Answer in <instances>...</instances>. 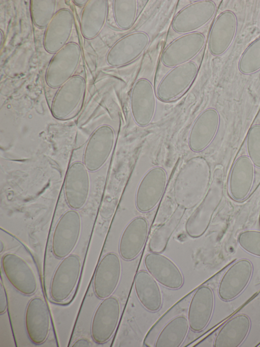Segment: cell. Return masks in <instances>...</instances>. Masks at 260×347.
<instances>
[{
  "instance_id": "6da1fadb",
  "label": "cell",
  "mask_w": 260,
  "mask_h": 347,
  "mask_svg": "<svg viewBox=\"0 0 260 347\" xmlns=\"http://www.w3.org/2000/svg\"><path fill=\"white\" fill-rule=\"evenodd\" d=\"M211 180V167L205 158L196 156L187 160L174 182L175 203L185 210L196 207L205 196Z\"/></svg>"
},
{
  "instance_id": "7a4b0ae2",
  "label": "cell",
  "mask_w": 260,
  "mask_h": 347,
  "mask_svg": "<svg viewBox=\"0 0 260 347\" xmlns=\"http://www.w3.org/2000/svg\"><path fill=\"white\" fill-rule=\"evenodd\" d=\"M223 175L220 168L215 169L205 196L187 219L185 228L187 234L191 238H199L208 229L223 198Z\"/></svg>"
},
{
  "instance_id": "3957f363",
  "label": "cell",
  "mask_w": 260,
  "mask_h": 347,
  "mask_svg": "<svg viewBox=\"0 0 260 347\" xmlns=\"http://www.w3.org/2000/svg\"><path fill=\"white\" fill-rule=\"evenodd\" d=\"M198 72V67L193 61L172 68L156 86L157 99L164 102L176 100L189 89Z\"/></svg>"
},
{
  "instance_id": "277c9868",
  "label": "cell",
  "mask_w": 260,
  "mask_h": 347,
  "mask_svg": "<svg viewBox=\"0 0 260 347\" xmlns=\"http://www.w3.org/2000/svg\"><path fill=\"white\" fill-rule=\"evenodd\" d=\"M82 263L80 257L71 254L63 258L52 276L50 295L56 303L67 300L76 288L81 275Z\"/></svg>"
},
{
  "instance_id": "5b68a950",
  "label": "cell",
  "mask_w": 260,
  "mask_h": 347,
  "mask_svg": "<svg viewBox=\"0 0 260 347\" xmlns=\"http://www.w3.org/2000/svg\"><path fill=\"white\" fill-rule=\"evenodd\" d=\"M81 59L78 44L70 42L55 53L49 63L45 75L47 85L59 88L74 76Z\"/></svg>"
},
{
  "instance_id": "8992f818",
  "label": "cell",
  "mask_w": 260,
  "mask_h": 347,
  "mask_svg": "<svg viewBox=\"0 0 260 347\" xmlns=\"http://www.w3.org/2000/svg\"><path fill=\"white\" fill-rule=\"evenodd\" d=\"M81 231V219L75 210L66 212L58 220L53 233L52 251L57 258L71 254L76 246Z\"/></svg>"
},
{
  "instance_id": "52a82bcc",
  "label": "cell",
  "mask_w": 260,
  "mask_h": 347,
  "mask_svg": "<svg viewBox=\"0 0 260 347\" xmlns=\"http://www.w3.org/2000/svg\"><path fill=\"white\" fill-rule=\"evenodd\" d=\"M115 133L108 125L98 127L91 134L85 147L83 163L89 171L100 169L110 157L115 144Z\"/></svg>"
},
{
  "instance_id": "ba28073f",
  "label": "cell",
  "mask_w": 260,
  "mask_h": 347,
  "mask_svg": "<svg viewBox=\"0 0 260 347\" xmlns=\"http://www.w3.org/2000/svg\"><path fill=\"white\" fill-rule=\"evenodd\" d=\"M167 182V173L163 167L154 166L147 171L136 190L135 205L137 210L142 213L153 210L161 200Z\"/></svg>"
},
{
  "instance_id": "9c48e42d",
  "label": "cell",
  "mask_w": 260,
  "mask_h": 347,
  "mask_svg": "<svg viewBox=\"0 0 260 347\" xmlns=\"http://www.w3.org/2000/svg\"><path fill=\"white\" fill-rule=\"evenodd\" d=\"M206 38L199 32L183 34L170 43L160 55L162 64L169 68L192 61L203 49Z\"/></svg>"
},
{
  "instance_id": "30bf717a",
  "label": "cell",
  "mask_w": 260,
  "mask_h": 347,
  "mask_svg": "<svg viewBox=\"0 0 260 347\" xmlns=\"http://www.w3.org/2000/svg\"><path fill=\"white\" fill-rule=\"evenodd\" d=\"M155 89L151 82L140 78L134 83L130 95V107L134 121L146 127L152 123L156 110Z\"/></svg>"
},
{
  "instance_id": "8fae6325",
  "label": "cell",
  "mask_w": 260,
  "mask_h": 347,
  "mask_svg": "<svg viewBox=\"0 0 260 347\" xmlns=\"http://www.w3.org/2000/svg\"><path fill=\"white\" fill-rule=\"evenodd\" d=\"M216 11V5L213 1L194 2L174 16L171 27L175 32L182 35L197 32L214 17Z\"/></svg>"
},
{
  "instance_id": "7c38bea8",
  "label": "cell",
  "mask_w": 260,
  "mask_h": 347,
  "mask_svg": "<svg viewBox=\"0 0 260 347\" xmlns=\"http://www.w3.org/2000/svg\"><path fill=\"white\" fill-rule=\"evenodd\" d=\"M121 313L118 299L110 296L103 299L93 314L91 324V335L97 343L109 341L118 326Z\"/></svg>"
},
{
  "instance_id": "4fadbf2b",
  "label": "cell",
  "mask_w": 260,
  "mask_h": 347,
  "mask_svg": "<svg viewBox=\"0 0 260 347\" xmlns=\"http://www.w3.org/2000/svg\"><path fill=\"white\" fill-rule=\"evenodd\" d=\"M1 264L5 276L16 290L26 296L36 293L37 278L25 259L16 254L7 253L2 257Z\"/></svg>"
},
{
  "instance_id": "5bb4252c",
  "label": "cell",
  "mask_w": 260,
  "mask_h": 347,
  "mask_svg": "<svg viewBox=\"0 0 260 347\" xmlns=\"http://www.w3.org/2000/svg\"><path fill=\"white\" fill-rule=\"evenodd\" d=\"M150 43L149 35L136 31L119 39L109 49L106 57L107 64L118 67L131 63L140 57Z\"/></svg>"
},
{
  "instance_id": "9a60e30c",
  "label": "cell",
  "mask_w": 260,
  "mask_h": 347,
  "mask_svg": "<svg viewBox=\"0 0 260 347\" xmlns=\"http://www.w3.org/2000/svg\"><path fill=\"white\" fill-rule=\"evenodd\" d=\"M220 123V114L213 107L207 108L200 113L189 130L187 139L189 149L196 153L206 149L215 138Z\"/></svg>"
},
{
  "instance_id": "2e32d148",
  "label": "cell",
  "mask_w": 260,
  "mask_h": 347,
  "mask_svg": "<svg viewBox=\"0 0 260 347\" xmlns=\"http://www.w3.org/2000/svg\"><path fill=\"white\" fill-rule=\"evenodd\" d=\"M86 90L84 79L74 75L58 88L52 101L51 110L57 119L68 118L83 100Z\"/></svg>"
},
{
  "instance_id": "e0dca14e",
  "label": "cell",
  "mask_w": 260,
  "mask_h": 347,
  "mask_svg": "<svg viewBox=\"0 0 260 347\" xmlns=\"http://www.w3.org/2000/svg\"><path fill=\"white\" fill-rule=\"evenodd\" d=\"M121 264L119 256L110 252L99 262L93 277V289L96 296L104 299L111 296L120 280Z\"/></svg>"
},
{
  "instance_id": "ac0fdd59",
  "label": "cell",
  "mask_w": 260,
  "mask_h": 347,
  "mask_svg": "<svg viewBox=\"0 0 260 347\" xmlns=\"http://www.w3.org/2000/svg\"><path fill=\"white\" fill-rule=\"evenodd\" d=\"M238 18L234 12L225 10L215 19L210 29L208 47L213 56L224 53L233 43L237 34Z\"/></svg>"
},
{
  "instance_id": "d6986e66",
  "label": "cell",
  "mask_w": 260,
  "mask_h": 347,
  "mask_svg": "<svg viewBox=\"0 0 260 347\" xmlns=\"http://www.w3.org/2000/svg\"><path fill=\"white\" fill-rule=\"evenodd\" d=\"M24 325L30 340L41 344L47 339L50 329V315L47 305L40 297L31 298L25 311Z\"/></svg>"
},
{
  "instance_id": "ffe728a7",
  "label": "cell",
  "mask_w": 260,
  "mask_h": 347,
  "mask_svg": "<svg viewBox=\"0 0 260 347\" xmlns=\"http://www.w3.org/2000/svg\"><path fill=\"white\" fill-rule=\"evenodd\" d=\"M89 189L88 169L83 162H73L67 170L64 182V195L68 206L75 210L82 208L86 202Z\"/></svg>"
},
{
  "instance_id": "44dd1931",
  "label": "cell",
  "mask_w": 260,
  "mask_h": 347,
  "mask_svg": "<svg viewBox=\"0 0 260 347\" xmlns=\"http://www.w3.org/2000/svg\"><path fill=\"white\" fill-rule=\"evenodd\" d=\"M253 265L246 258L240 259L226 271L219 284L218 294L224 301L233 300L248 285L252 275Z\"/></svg>"
},
{
  "instance_id": "7402d4cb",
  "label": "cell",
  "mask_w": 260,
  "mask_h": 347,
  "mask_svg": "<svg viewBox=\"0 0 260 347\" xmlns=\"http://www.w3.org/2000/svg\"><path fill=\"white\" fill-rule=\"evenodd\" d=\"M144 263L147 271L161 285L171 290L182 286L184 277L181 270L167 256L151 252L145 255Z\"/></svg>"
},
{
  "instance_id": "603a6c76",
  "label": "cell",
  "mask_w": 260,
  "mask_h": 347,
  "mask_svg": "<svg viewBox=\"0 0 260 347\" xmlns=\"http://www.w3.org/2000/svg\"><path fill=\"white\" fill-rule=\"evenodd\" d=\"M149 223L142 216L132 219L126 226L119 243L121 257L127 261L136 258L142 251L149 233Z\"/></svg>"
},
{
  "instance_id": "cb8c5ba5",
  "label": "cell",
  "mask_w": 260,
  "mask_h": 347,
  "mask_svg": "<svg viewBox=\"0 0 260 347\" xmlns=\"http://www.w3.org/2000/svg\"><path fill=\"white\" fill-rule=\"evenodd\" d=\"M74 26V16L68 9L58 10L44 33L43 44L47 52L55 54L68 43Z\"/></svg>"
},
{
  "instance_id": "d4e9b609",
  "label": "cell",
  "mask_w": 260,
  "mask_h": 347,
  "mask_svg": "<svg viewBox=\"0 0 260 347\" xmlns=\"http://www.w3.org/2000/svg\"><path fill=\"white\" fill-rule=\"evenodd\" d=\"M215 298L212 290L202 285L193 295L188 307L187 320L189 328L199 332L209 323L214 308Z\"/></svg>"
},
{
  "instance_id": "484cf974",
  "label": "cell",
  "mask_w": 260,
  "mask_h": 347,
  "mask_svg": "<svg viewBox=\"0 0 260 347\" xmlns=\"http://www.w3.org/2000/svg\"><path fill=\"white\" fill-rule=\"evenodd\" d=\"M255 178V166L247 155L239 157L234 162L230 174L228 188L231 198L235 201L245 199L251 192Z\"/></svg>"
},
{
  "instance_id": "4316f807",
  "label": "cell",
  "mask_w": 260,
  "mask_h": 347,
  "mask_svg": "<svg viewBox=\"0 0 260 347\" xmlns=\"http://www.w3.org/2000/svg\"><path fill=\"white\" fill-rule=\"evenodd\" d=\"M251 327L249 316L239 314L227 321L220 328L214 341V347H238L245 340Z\"/></svg>"
},
{
  "instance_id": "83f0119b",
  "label": "cell",
  "mask_w": 260,
  "mask_h": 347,
  "mask_svg": "<svg viewBox=\"0 0 260 347\" xmlns=\"http://www.w3.org/2000/svg\"><path fill=\"white\" fill-rule=\"evenodd\" d=\"M134 288L142 305L148 311L155 312L162 305L161 290L157 281L145 270L138 271L134 278Z\"/></svg>"
},
{
  "instance_id": "f1b7e54d",
  "label": "cell",
  "mask_w": 260,
  "mask_h": 347,
  "mask_svg": "<svg viewBox=\"0 0 260 347\" xmlns=\"http://www.w3.org/2000/svg\"><path fill=\"white\" fill-rule=\"evenodd\" d=\"M106 0L88 1L81 16V32L87 39L96 37L103 28L108 15Z\"/></svg>"
},
{
  "instance_id": "f546056e",
  "label": "cell",
  "mask_w": 260,
  "mask_h": 347,
  "mask_svg": "<svg viewBox=\"0 0 260 347\" xmlns=\"http://www.w3.org/2000/svg\"><path fill=\"white\" fill-rule=\"evenodd\" d=\"M189 325L187 319L179 315L171 319L158 334L155 347H179L184 341Z\"/></svg>"
},
{
  "instance_id": "4dcf8cb0",
  "label": "cell",
  "mask_w": 260,
  "mask_h": 347,
  "mask_svg": "<svg viewBox=\"0 0 260 347\" xmlns=\"http://www.w3.org/2000/svg\"><path fill=\"white\" fill-rule=\"evenodd\" d=\"M185 210V209L178 206L170 217L154 230L148 244L150 252L160 253L165 250L171 236L179 225Z\"/></svg>"
},
{
  "instance_id": "1f68e13d",
  "label": "cell",
  "mask_w": 260,
  "mask_h": 347,
  "mask_svg": "<svg viewBox=\"0 0 260 347\" xmlns=\"http://www.w3.org/2000/svg\"><path fill=\"white\" fill-rule=\"evenodd\" d=\"M113 17L117 26L126 31L133 26L138 13L136 0H114L113 1Z\"/></svg>"
},
{
  "instance_id": "d6a6232c",
  "label": "cell",
  "mask_w": 260,
  "mask_h": 347,
  "mask_svg": "<svg viewBox=\"0 0 260 347\" xmlns=\"http://www.w3.org/2000/svg\"><path fill=\"white\" fill-rule=\"evenodd\" d=\"M238 68L244 75L252 74L260 70V37L244 50L239 60Z\"/></svg>"
},
{
  "instance_id": "836d02e7",
  "label": "cell",
  "mask_w": 260,
  "mask_h": 347,
  "mask_svg": "<svg viewBox=\"0 0 260 347\" xmlns=\"http://www.w3.org/2000/svg\"><path fill=\"white\" fill-rule=\"evenodd\" d=\"M56 1H30V13L32 20L36 26L40 28L47 26L56 13Z\"/></svg>"
},
{
  "instance_id": "e575fe53",
  "label": "cell",
  "mask_w": 260,
  "mask_h": 347,
  "mask_svg": "<svg viewBox=\"0 0 260 347\" xmlns=\"http://www.w3.org/2000/svg\"><path fill=\"white\" fill-rule=\"evenodd\" d=\"M247 156L255 167L260 168V124H256L249 129L246 139Z\"/></svg>"
},
{
  "instance_id": "d590c367",
  "label": "cell",
  "mask_w": 260,
  "mask_h": 347,
  "mask_svg": "<svg viewBox=\"0 0 260 347\" xmlns=\"http://www.w3.org/2000/svg\"><path fill=\"white\" fill-rule=\"evenodd\" d=\"M237 241L240 246L246 252L260 257V231L246 230L238 236Z\"/></svg>"
},
{
  "instance_id": "8d00e7d4",
  "label": "cell",
  "mask_w": 260,
  "mask_h": 347,
  "mask_svg": "<svg viewBox=\"0 0 260 347\" xmlns=\"http://www.w3.org/2000/svg\"><path fill=\"white\" fill-rule=\"evenodd\" d=\"M8 308V300L5 289L1 281L0 285V314L6 312Z\"/></svg>"
},
{
  "instance_id": "74e56055",
  "label": "cell",
  "mask_w": 260,
  "mask_h": 347,
  "mask_svg": "<svg viewBox=\"0 0 260 347\" xmlns=\"http://www.w3.org/2000/svg\"><path fill=\"white\" fill-rule=\"evenodd\" d=\"M90 342L85 338H80L77 339L72 344V347H89Z\"/></svg>"
},
{
  "instance_id": "f35d334b",
  "label": "cell",
  "mask_w": 260,
  "mask_h": 347,
  "mask_svg": "<svg viewBox=\"0 0 260 347\" xmlns=\"http://www.w3.org/2000/svg\"><path fill=\"white\" fill-rule=\"evenodd\" d=\"M73 2H74V3L76 6H78L79 7H82V6L84 7L85 6V5L87 3L88 1H87V0H86V1L85 0H84V1H82V0L79 1V0H78V1H74Z\"/></svg>"
},
{
  "instance_id": "ab89813d",
  "label": "cell",
  "mask_w": 260,
  "mask_h": 347,
  "mask_svg": "<svg viewBox=\"0 0 260 347\" xmlns=\"http://www.w3.org/2000/svg\"><path fill=\"white\" fill-rule=\"evenodd\" d=\"M0 247H1L0 252L2 253L4 248V245L2 241H1Z\"/></svg>"
},
{
  "instance_id": "60d3db41",
  "label": "cell",
  "mask_w": 260,
  "mask_h": 347,
  "mask_svg": "<svg viewBox=\"0 0 260 347\" xmlns=\"http://www.w3.org/2000/svg\"><path fill=\"white\" fill-rule=\"evenodd\" d=\"M1 44H2V40H3V33H2V31L1 30Z\"/></svg>"
}]
</instances>
